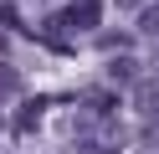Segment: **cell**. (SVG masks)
<instances>
[{
	"instance_id": "7c38bea8",
	"label": "cell",
	"mask_w": 159,
	"mask_h": 154,
	"mask_svg": "<svg viewBox=\"0 0 159 154\" xmlns=\"http://www.w3.org/2000/svg\"><path fill=\"white\" fill-rule=\"evenodd\" d=\"M0 46H5V36H0Z\"/></svg>"
},
{
	"instance_id": "9c48e42d",
	"label": "cell",
	"mask_w": 159,
	"mask_h": 154,
	"mask_svg": "<svg viewBox=\"0 0 159 154\" xmlns=\"http://www.w3.org/2000/svg\"><path fill=\"white\" fill-rule=\"evenodd\" d=\"M0 26H11V31L21 26V16H16V5H0Z\"/></svg>"
},
{
	"instance_id": "8fae6325",
	"label": "cell",
	"mask_w": 159,
	"mask_h": 154,
	"mask_svg": "<svg viewBox=\"0 0 159 154\" xmlns=\"http://www.w3.org/2000/svg\"><path fill=\"white\" fill-rule=\"evenodd\" d=\"M154 72H159V51H154Z\"/></svg>"
},
{
	"instance_id": "30bf717a",
	"label": "cell",
	"mask_w": 159,
	"mask_h": 154,
	"mask_svg": "<svg viewBox=\"0 0 159 154\" xmlns=\"http://www.w3.org/2000/svg\"><path fill=\"white\" fill-rule=\"evenodd\" d=\"M113 5H123V10H139V5H144V0H113Z\"/></svg>"
},
{
	"instance_id": "6da1fadb",
	"label": "cell",
	"mask_w": 159,
	"mask_h": 154,
	"mask_svg": "<svg viewBox=\"0 0 159 154\" xmlns=\"http://www.w3.org/2000/svg\"><path fill=\"white\" fill-rule=\"evenodd\" d=\"M98 21H103V0H67L52 16V26L57 31H93Z\"/></svg>"
},
{
	"instance_id": "8992f818",
	"label": "cell",
	"mask_w": 159,
	"mask_h": 154,
	"mask_svg": "<svg viewBox=\"0 0 159 154\" xmlns=\"http://www.w3.org/2000/svg\"><path fill=\"white\" fill-rule=\"evenodd\" d=\"M16 87H21V77H16V67H5V62H0V98H11Z\"/></svg>"
},
{
	"instance_id": "3957f363",
	"label": "cell",
	"mask_w": 159,
	"mask_h": 154,
	"mask_svg": "<svg viewBox=\"0 0 159 154\" xmlns=\"http://www.w3.org/2000/svg\"><path fill=\"white\" fill-rule=\"evenodd\" d=\"M41 108H46V98H31V103H21V113H16V128H21V133H31L36 123H41Z\"/></svg>"
},
{
	"instance_id": "ba28073f",
	"label": "cell",
	"mask_w": 159,
	"mask_h": 154,
	"mask_svg": "<svg viewBox=\"0 0 159 154\" xmlns=\"http://www.w3.org/2000/svg\"><path fill=\"white\" fill-rule=\"evenodd\" d=\"M72 154H108V149H98L93 139H72Z\"/></svg>"
},
{
	"instance_id": "7a4b0ae2",
	"label": "cell",
	"mask_w": 159,
	"mask_h": 154,
	"mask_svg": "<svg viewBox=\"0 0 159 154\" xmlns=\"http://www.w3.org/2000/svg\"><path fill=\"white\" fill-rule=\"evenodd\" d=\"M134 103H139V113H144L149 123H159V77L154 82H139V87H134Z\"/></svg>"
},
{
	"instance_id": "5b68a950",
	"label": "cell",
	"mask_w": 159,
	"mask_h": 154,
	"mask_svg": "<svg viewBox=\"0 0 159 154\" xmlns=\"http://www.w3.org/2000/svg\"><path fill=\"white\" fill-rule=\"evenodd\" d=\"M139 31L144 36H159V5H139Z\"/></svg>"
},
{
	"instance_id": "52a82bcc",
	"label": "cell",
	"mask_w": 159,
	"mask_h": 154,
	"mask_svg": "<svg viewBox=\"0 0 159 154\" xmlns=\"http://www.w3.org/2000/svg\"><path fill=\"white\" fill-rule=\"evenodd\" d=\"M98 41H103V51H113V46H128V36H118V31H103Z\"/></svg>"
},
{
	"instance_id": "277c9868",
	"label": "cell",
	"mask_w": 159,
	"mask_h": 154,
	"mask_svg": "<svg viewBox=\"0 0 159 154\" xmlns=\"http://www.w3.org/2000/svg\"><path fill=\"white\" fill-rule=\"evenodd\" d=\"M108 82H134V87H139V62H134V57L108 62Z\"/></svg>"
}]
</instances>
